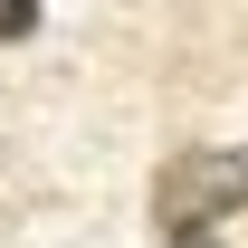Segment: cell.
Segmentation results:
<instances>
[{
	"instance_id": "cell-1",
	"label": "cell",
	"mask_w": 248,
	"mask_h": 248,
	"mask_svg": "<svg viewBox=\"0 0 248 248\" xmlns=\"http://www.w3.org/2000/svg\"><path fill=\"white\" fill-rule=\"evenodd\" d=\"M248 210V143H191L153 172V229L162 239L201 248L210 239V219Z\"/></svg>"
},
{
	"instance_id": "cell-2",
	"label": "cell",
	"mask_w": 248,
	"mask_h": 248,
	"mask_svg": "<svg viewBox=\"0 0 248 248\" xmlns=\"http://www.w3.org/2000/svg\"><path fill=\"white\" fill-rule=\"evenodd\" d=\"M38 29V10H29V0H0V48H10V38H29Z\"/></svg>"
},
{
	"instance_id": "cell-3",
	"label": "cell",
	"mask_w": 248,
	"mask_h": 248,
	"mask_svg": "<svg viewBox=\"0 0 248 248\" xmlns=\"http://www.w3.org/2000/svg\"><path fill=\"white\" fill-rule=\"evenodd\" d=\"M201 248H219V239H201Z\"/></svg>"
}]
</instances>
